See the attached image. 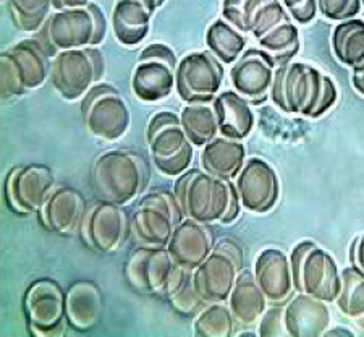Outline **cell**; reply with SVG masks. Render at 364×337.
I'll return each mask as SVG.
<instances>
[{
	"mask_svg": "<svg viewBox=\"0 0 364 337\" xmlns=\"http://www.w3.org/2000/svg\"><path fill=\"white\" fill-rule=\"evenodd\" d=\"M205 44L208 49L219 58L224 65H233L238 61L240 56L245 52L246 39L238 31L237 28L232 26L230 23L224 19L215 20L213 25L208 28L205 33Z\"/></svg>",
	"mask_w": 364,
	"mask_h": 337,
	"instance_id": "obj_33",
	"label": "cell"
},
{
	"mask_svg": "<svg viewBox=\"0 0 364 337\" xmlns=\"http://www.w3.org/2000/svg\"><path fill=\"white\" fill-rule=\"evenodd\" d=\"M181 125L188 140L196 147H203L219 133V122L213 103L186 104L180 114Z\"/></svg>",
	"mask_w": 364,
	"mask_h": 337,
	"instance_id": "obj_32",
	"label": "cell"
},
{
	"mask_svg": "<svg viewBox=\"0 0 364 337\" xmlns=\"http://www.w3.org/2000/svg\"><path fill=\"white\" fill-rule=\"evenodd\" d=\"M162 299L167 300L170 309L183 318L198 316V313L205 306L195 289L193 271H186L183 268L175 269Z\"/></svg>",
	"mask_w": 364,
	"mask_h": 337,
	"instance_id": "obj_31",
	"label": "cell"
},
{
	"mask_svg": "<svg viewBox=\"0 0 364 337\" xmlns=\"http://www.w3.org/2000/svg\"><path fill=\"white\" fill-rule=\"evenodd\" d=\"M336 334H342V336H346V337H350V336H353V331H350V329H343V328H336V329H327V331H326V334H324V336H336Z\"/></svg>",
	"mask_w": 364,
	"mask_h": 337,
	"instance_id": "obj_44",
	"label": "cell"
},
{
	"mask_svg": "<svg viewBox=\"0 0 364 337\" xmlns=\"http://www.w3.org/2000/svg\"><path fill=\"white\" fill-rule=\"evenodd\" d=\"M353 324H355V326H356L358 329H360V331H364V316L358 319V321H355Z\"/></svg>",
	"mask_w": 364,
	"mask_h": 337,
	"instance_id": "obj_45",
	"label": "cell"
},
{
	"mask_svg": "<svg viewBox=\"0 0 364 337\" xmlns=\"http://www.w3.org/2000/svg\"><path fill=\"white\" fill-rule=\"evenodd\" d=\"M235 318L225 301L208 304L198 313L193 331L199 337H232L235 334Z\"/></svg>",
	"mask_w": 364,
	"mask_h": 337,
	"instance_id": "obj_36",
	"label": "cell"
},
{
	"mask_svg": "<svg viewBox=\"0 0 364 337\" xmlns=\"http://www.w3.org/2000/svg\"><path fill=\"white\" fill-rule=\"evenodd\" d=\"M107 34V19L99 5L57 10L39 29L36 38L54 58L58 52L97 47Z\"/></svg>",
	"mask_w": 364,
	"mask_h": 337,
	"instance_id": "obj_4",
	"label": "cell"
},
{
	"mask_svg": "<svg viewBox=\"0 0 364 337\" xmlns=\"http://www.w3.org/2000/svg\"><path fill=\"white\" fill-rule=\"evenodd\" d=\"M178 58L167 44H149L139 52L132 75V91L143 103H159L175 90Z\"/></svg>",
	"mask_w": 364,
	"mask_h": 337,
	"instance_id": "obj_15",
	"label": "cell"
},
{
	"mask_svg": "<svg viewBox=\"0 0 364 337\" xmlns=\"http://www.w3.org/2000/svg\"><path fill=\"white\" fill-rule=\"evenodd\" d=\"M269 98L285 114L319 119L336 105L338 90L331 76L313 65L290 62L275 68Z\"/></svg>",
	"mask_w": 364,
	"mask_h": 337,
	"instance_id": "obj_1",
	"label": "cell"
},
{
	"mask_svg": "<svg viewBox=\"0 0 364 337\" xmlns=\"http://www.w3.org/2000/svg\"><path fill=\"white\" fill-rule=\"evenodd\" d=\"M156 2H157V7H162V5L166 4V0H156Z\"/></svg>",
	"mask_w": 364,
	"mask_h": 337,
	"instance_id": "obj_46",
	"label": "cell"
},
{
	"mask_svg": "<svg viewBox=\"0 0 364 337\" xmlns=\"http://www.w3.org/2000/svg\"><path fill=\"white\" fill-rule=\"evenodd\" d=\"M67 324L75 333H90L101 321L104 300L99 286L91 279L70 284L65 299Z\"/></svg>",
	"mask_w": 364,
	"mask_h": 337,
	"instance_id": "obj_25",
	"label": "cell"
},
{
	"mask_svg": "<svg viewBox=\"0 0 364 337\" xmlns=\"http://www.w3.org/2000/svg\"><path fill=\"white\" fill-rule=\"evenodd\" d=\"M267 299L257 284L255 273L242 269L228 297V306L240 326L250 328L259 323L264 311L267 310Z\"/></svg>",
	"mask_w": 364,
	"mask_h": 337,
	"instance_id": "obj_29",
	"label": "cell"
},
{
	"mask_svg": "<svg viewBox=\"0 0 364 337\" xmlns=\"http://www.w3.org/2000/svg\"><path fill=\"white\" fill-rule=\"evenodd\" d=\"M224 75V65L213 52H190L175 70V91L186 104L213 103L220 93Z\"/></svg>",
	"mask_w": 364,
	"mask_h": 337,
	"instance_id": "obj_16",
	"label": "cell"
},
{
	"mask_svg": "<svg viewBox=\"0 0 364 337\" xmlns=\"http://www.w3.org/2000/svg\"><path fill=\"white\" fill-rule=\"evenodd\" d=\"M257 43H259L261 49L269 52L275 58L277 65L290 63L298 56L299 49H301L299 29L290 20L271 29Z\"/></svg>",
	"mask_w": 364,
	"mask_h": 337,
	"instance_id": "obj_35",
	"label": "cell"
},
{
	"mask_svg": "<svg viewBox=\"0 0 364 337\" xmlns=\"http://www.w3.org/2000/svg\"><path fill=\"white\" fill-rule=\"evenodd\" d=\"M92 0H52V7L55 10H65V9H76L90 5Z\"/></svg>",
	"mask_w": 364,
	"mask_h": 337,
	"instance_id": "obj_43",
	"label": "cell"
},
{
	"mask_svg": "<svg viewBox=\"0 0 364 337\" xmlns=\"http://www.w3.org/2000/svg\"><path fill=\"white\" fill-rule=\"evenodd\" d=\"M242 206L250 212L264 214L280 198V180L275 169L261 157H250L235 179Z\"/></svg>",
	"mask_w": 364,
	"mask_h": 337,
	"instance_id": "obj_19",
	"label": "cell"
},
{
	"mask_svg": "<svg viewBox=\"0 0 364 337\" xmlns=\"http://www.w3.org/2000/svg\"><path fill=\"white\" fill-rule=\"evenodd\" d=\"M54 192L55 175L46 164H18L5 175L4 199L14 214H38Z\"/></svg>",
	"mask_w": 364,
	"mask_h": 337,
	"instance_id": "obj_11",
	"label": "cell"
},
{
	"mask_svg": "<svg viewBox=\"0 0 364 337\" xmlns=\"http://www.w3.org/2000/svg\"><path fill=\"white\" fill-rule=\"evenodd\" d=\"M222 19L259 41L275 26L289 21L290 15L280 0H224Z\"/></svg>",
	"mask_w": 364,
	"mask_h": 337,
	"instance_id": "obj_20",
	"label": "cell"
},
{
	"mask_svg": "<svg viewBox=\"0 0 364 337\" xmlns=\"http://www.w3.org/2000/svg\"><path fill=\"white\" fill-rule=\"evenodd\" d=\"M246 162L245 145L238 140L215 137L203 146L201 167L222 180H235Z\"/></svg>",
	"mask_w": 364,
	"mask_h": 337,
	"instance_id": "obj_28",
	"label": "cell"
},
{
	"mask_svg": "<svg viewBox=\"0 0 364 337\" xmlns=\"http://www.w3.org/2000/svg\"><path fill=\"white\" fill-rule=\"evenodd\" d=\"M173 193L185 217L201 224H232L243 208L235 182L217 179L203 169H188L177 177Z\"/></svg>",
	"mask_w": 364,
	"mask_h": 337,
	"instance_id": "obj_2",
	"label": "cell"
},
{
	"mask_svg": "<svg viewBox=\"0 0 364 337\" xmlns=\"http://www.w3.org/2000/svg\"><path fill=\"white\" fill-rule=\"evenodd\" d=\"M331 43L337 61L355 68L364 62V21L360 19L340 21L333 28Z\"/></svg>",
	"mask_w": 364,
	"mask_h": 337,
	"instance_id": "obj_30",
	"label": "cell"
},
{
	"mask_svg": "<svg viewBox=\"0 0 364 337\" xmlns=\"http://www.w3.org/2000/svg\"><path fill=\"white\" fill-rule=\"evenodd\" d=\"M50 57L36 38L23 39L0 57L2 99L10 100L43 86L50 76Z\"/></svg>",
	"mask_w": 364,
	"mask_h": 337,
	"instance_id": "obj_6",
	"label": "cell"
},
{
	"mask_svg": "<svg viewBox=\"0 0 364 337\" xmlns=\"http://www.w3.org/2000/svg\"><path fill=\"white\" fill-rule=\"evenodd\" d=\"M177 268L167 247L138 245L128 255L123 276L134 292L162 299Z\"/></svg>",
	"mask_w": 364,
	"mask_h": 337,
	"instance_id": "obj_17",
	"label": "cell"
},
{
	"mask_svg": "<svg viewBox=\"0 0 364 337\" xmlns=\"http://www.w3.org/2000/svg\"><path fill=\"white\" fill-rule=\"evenodd\" d=\"M342 273V291L336 300L337 309L351 323L364 316V273L351 264L340 271Z\"/></svg>",
	"mask_w": 364,
	"mask_h": 337,
	"instance_id": "obj_34",
	"label": "cell"
},
{
	"mask_svg": "<svg viewBox=\"0 0 364 337\" xmlns=\"http://www.w3.org/2000/svg\"><path fill=\"white\" fill-rule=\"evenodd\" d=\"M353 70V76H351V85H353L355 91L358 94H361L364 98V62H361L360 65H356Z\"/></svg>",
	"mask_w": 364,
	"mask_h": 337,
	"instance_id": "obj_42",
	"label": "cell"
},
{
	"mask_svg": "<svg viewBox=\"0 0 364 337\" xmlns=\"http://www.w3.org/2000/svg\"><path fill=\"white\" fill-rule=\"evenodd\" d=\"M255 277L271 305H285L293 297L290 256L279 248H266L256 258Z\"/></svg>",
	"mask_w": 364,
	"mask_h": 337,
	"instance_id": "obj_23",
	"label": "cell"
},
{
	"mask_svg": "<svg viewBox=\"0 0 364 337\" xmlns=\"http://www.w3.org/2000/svg\"><path fill=\"white\" fill-rule=\"evenodd\" d=\"M87 203L83 193L73 187L55 188L44 208L38 212L44 230L60 237H72L80 232Z\"/></svg>",
	"mask_w": 364,
	"mask_h": 337,
	"instance_id": "obj_21",
	"label": "cell"
},
{
	"mask_svg": "<svg viewBox=\"0 0 364 337\" xmlns=\"http://www.w3.org/2000/svg\"><path fill=\"white\" fill-rule=\"evenodd\" d=\"M156 0H115L112 9V31L120 44L133 47L148 38Z\"/></svg>",
	"mask_w": 364,
	"mask_h": 337,
	"instance_id": "obj_26",
	"label": "cell"
},
{
	"mask_svg": "<svg viewBox=\"0 0 364 337\" xmlns=\"http://www.w3.org/2000/svg\"><path fill=\"white\" fill-rule=\"evenodd\" d=\"M361 4H363V5H364V0H361Z\"/></svg>",
	"mask_w": 364,
	"mask_h": 337,
	"instance_id": "obj_47",
	"label": "cell"
},
{
	"mask_svg": "<svg viewBox=\"0 0 364 337\" xmlns=\"http://www.w3.org/2000/svg\"><path fill=\"white\" fill-rule=\"evenodd\" d=\"M275 58L264 49L245 51L230 68L233 90L252 105H261L271 96L275 68Z\"/></svg>",
	"mask_w": 364,
	"mask_h": 337,
	"instance_id": "obj_18",
	"label": "cell"
},
{
	"mask_svg": "<svg viewBox=\"0 0 364 337\" xmlns=\"http://www.w3.org/2000/svg\"><path fill=\"white\" fill-rule=\"evenodd\" d=\"M298 25H308L318 15V0H280Z\"/></svg>",
	"mask_w": 364,
	"mask_h": 337,
	"instance_id": "obj_40",
	"label": "cell"
},
{
	"mask_svg": "<svg viewBox=\"0 0 364 337\" xmlns=\"http://www.w3.org/2000/svg\"><path fill=\"white\" fill-rule=\"evenodd\" d=\"M149 162L133 150H107L94 157L90 172L94 199L127 206L146 192Z\"/></svg>",
	"mask_w": 364,
	"mask_h": 337,
	"instance_id": "obj_3",
	"label": "cell"
},
{
	"mask_svg": "<svg viewBox=\"0 0 364 337\" xmlns=\"http://www.w3.org/2000/svg\"><path fill=\"white\" fill-rule=\"evenodd\" d=\"M350 258L351 264L358 266V268L364 273V234H361L360 237L355 240V244L350 250Z\"/></svg>",
	"mask_w": 364,
	"mask_h": 337,
	"instance_id": "obj_41",
	"label": "cell"
},
{
	"mask_svg": "<svg viewBox=\"0 0 364 337\" xmlns=\"http://www.w3.org/2000/svg\"><path fill=\"white\" fill-rule=\"evenodd\" d=\"M332 316L326 301L298 294L284 306V324L290 337H319L331 326Z\"/></svg>",
	"mask_w": 364,
	"mask_h": 337,
	"instance_id": "obj_24",
	"label": "cell"
},
{
	"mask_svg": "<svg viewBox=\"0 0 364 337\" xmlns=\"http://www.w3.org/2000/svg\"><path fill=\"white\" fill-rule=\"evenodd\" d=\"M243 269V252L233 240H220L210 255L193 271L195 289L205 305L228 301Z\"/></svg>",
	"mask_w": 364,
	"mask_h": 337,
	"instance_id": "obj_12",
	"label": "cell"
},
{
	"mask_svg": "<svg viewBox=\"0 0 364 337\" xmlns=\"http://www.w3.org/2000/svg\"><path fill=\"white\" fill-rule=\"evenodd\" d=\"M149 155L161 174L180 177L193 162L195 145L188 140L180 115L161 110L151 117L146 130Z\"/></svg>",
	"mask_w": 364,
	"mask_h": 337,
	"instance_id": "obj_7",
	"label": "cell"
},
{
	"mask_svg": "<svg viewBox=\"0 0 364 337\" xmlns=\"http://www.w3.org/2000/svg\"><path fill=\"white\" fill-rule=\"evenodd\" d=\"M10 19L23 33H38L49 16L52 0H7Z\"/></svg>",
	"mask_w": 364,
	"mask_h": 337,
	"instance_id": "obj_37",
	"label": "cell"
},
{
	"mask_svg": "<svg viewBox=\"0 0 364 337\" xmlns=\"http://www.w3.org/2000/svg\"><path fill=\"white\" fill-rule=\"evenodd\" d=\"M78 235L92 252L102 255L119 252L132 237V216L120 204L94 199L87 204Z\"/></svg>",
	"mask_w": 364,
	"mask_h": 337,
	"instance_id": "obj_14",
	"label": "cell"
},
{
	"mask_svg": "<svg viewBox=\"0 0 364 337\" xmlns=\"http://www.w3.org/2000/svg\"><path fill=\"white\" fill-rule=\"evenodd\" d=\"M185 214L173 192L154 188L132 212V237L141 247H167Z\"/></svg>",
	"mask_w": 364,
	"mask_h": 337,
	"instance_id": "obj_8",
	"label": "cell"
},
{
	"mask_svg": "<svg viewBox=\"0 0 364 337\" xmlns=\"http://www.w3.org/2000/svg\"><path fill=\"white\" fill-rule=\"evenodd\" d=\"M214 247V232L208 227V224L185 217L175 227L167 250L178 268L195 271L210 255Z\"/></svg>",
	"mask_w": 364,
	"mask_h": 337,
	"instance_id": "obj_22",
	"label": "cell"
},
{
	"mask_svg": "<svg viewBox=\"0 0 364 337\" xmlns=\"http://www.w3.org/2000/svg\"><path fill=\"white\" fill-rule=\"evenodd\" d=\"M284 306L285 305H272L271 309L264 311L259 319V329L257 334L261 337H277L287 336L284 324Z\"/></svg>",
	"mask_w": 364,
	"mask_h": 337,
	"instance_id": "obj_39",
	"label": "cell"
},
{
	"mask_svg": "<svg viewBox=\"0 0 364 337\" xmlns=\"http://www.w3.org/2000/svg\"><path fill=\"white\" fill-rule=\"evenodd\" d=\"M290 266L295 292L308 294L326 304L336 301L342 291V273L331 253L313 240H303L293 247Z\"/></svg>",
	"mask_w": 364,
	"mask_h": 337,
	"instance_id": "obj_5",
	"label": "cell"
},
{
	"mask_svg": "<svg viewBox=\"0 0 364 337\" xmlns=\"http://www.w3.org/2000/svg\"><path fill=\"white\" fill-rule=\"evenodd\" d=\"M214 110L219 122V133L222 137L243 141L255 128V114L251 104L235 90H227L217 94L213 100Z\"/></svg>",
	"mask_w": 364,
	"mask_h": 337,
	"instance_id": "obj_27",
	"label": "cell"
},
{
	"mask_svg": "<svg viewBox=\"0 0 364 337\" xmlns=\"http://www.w3.org/2000/svg\"><path fill=\"white\" fill-rule=\"evenodd\" d=\"M67 292L52 277H41L28 286L23 310L28 333L34 337H57L67 324Z\"/></svg>",
	"mask_w": 364,
	"mask_h": 337,
	"instance_id": "obj_13",
	"label": "cell"
},
{
	"mask_svg": "<svg viewBox=\"0 0 364 337\" xmlns=\"http://www.w3.org/2000/svg\"><path fill=\"white\" fill-rule=\"evenodd\" d=\"M80 115L87 133L107 143L120 140L132 120L125 98L109 83H97L81 98Z\"/></svg>",
	"mask_w": 364,
	"mask_h": 337,
	"instance_id": "obj_9",
	"label": "cell"
},
{
	"mask_svg": "<svg viewBox=\"0 0 364 337\" xmlns=\"http://www.w3.org/2000/svg\"><path fill=\"white\" fill-rule=\"evenodd\" d=\"M105 73V58L97 47L62 51L52 58L50 81L65 100H78L101 83Z\"/></svg>",
	"mask_w": 364,
	"mask_h": 337,
	"instance_id": "obj_10",
	"label": "cell"
},
{
	"mask_svg": "<svg viewBox=\"0 0 364 337\" xmlns=\"http://www.w3.org/2000/svg\"><path fill=\"white\" fill-rule=\"evenodd\" d=\"M4 2H7V0H4Z\"/></svg>",
	"mask_w": 364,
	"mask_h": 337,
	"instance_id": "obj_48",
	"label": "cell"
},
{
	"mask_svg": "<svg viewBox=\"0 0 364 337\" xmlns=\"http://www.w3.org/2000/svg\"><path fill=\"white\" fill-rule=\"evenodd\" d=\"M318 10L327 20L340 23L360 14L361 0H318Z\"/></svg>",
	"mask_w": 364,
	"mask_h": 337,
	"instance_id": "obj_38",
	"label": "cell"
}]
</instances>
